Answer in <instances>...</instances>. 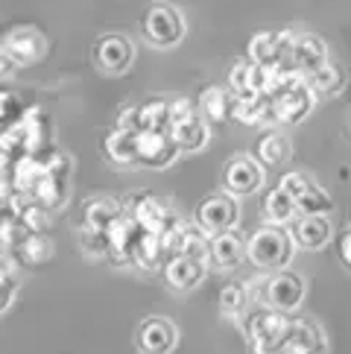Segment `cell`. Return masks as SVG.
Returning a JSON list of instances; mask_svg holds the SVG:
<instances>
[{
  "label": "cell",
  "mask_w": 351,
  "mask_h": 354,
  "mask_svg": "<svg viewBox=\"0 0 351 354\" xmlns=\"http://www.w3.org/2000/svg\"><path fill=\"white\" fill-rule=\"evenodd\" d=\"M44 35L32 27H23V30H15L6 39V56L12 62H18V65H32V62H39L44 56Z\"/></svg>",
  "instance_id": "cell-13"
},
{
  "label": "cell",
  "mask_w": 351,
  "mask_h": 354,
  "mask_svg": "<svg viewBox=\"0 0 351 354\" xmlns=\"http://www.w3.org/2000/svg\"><path fill=\"white\" fill-rule=\"evenodd\" d=\"M12 296H15V284L6 281V278H0V313H3V310L9 308Z\"/></svg>",
  "instance_id": "cell-28"
},
{
  "label": "cell",
  "mask_w": 351,
  "mask_h": 354,
  "mask_svg": "<svg viewBox=\"0 0 351 354\" xmlns=\"http://www.w3.org/2000/svg\"><path fill=\"white\" fill-rule=\"evenodd\" d=\"M222 185H225V191H229L231 196H249V194H255L258 187L263 185L260 164L255 158H249V156L231 158L229 167H225V173H222Z\"/></svg>",
  "instance_id": "cell-7"
},
{
  "label": "cell",
  "mask_w": 351,
  "mask_h": 354,
  "mask_svg": "<svg viewBox=\"0 0 351 354\" xmlns=\"http://www.w3.org/2000/svg\"><path fill=\"white\" fill-rule=\"evenodd\" d=\"M331 234H334L331 220L325 214H310V217H302L296 223L293 243L302 249H322L331 240Z\"/></svg>",
  "instance_id": "cell-15"
},
{
  "label": "cell",
  "mask_w": 351,
  "mask_h": 354,
  "mask_svg": "<svg viewBox=\"0 0 351 354\" xmlns=\"http://www.w3.org/2000/svg\"><path fill=\"white\" fill-rule=\"evenodd\" d=\"M310 185H313V182L307 179L305 173H287L284 179L278 182V187H281V191H287V194H290L293 199H298V196H302V194L307 191Z\"/></svg>",
  "instance_id": "cell-25"
},
{
  "label": "cell",
  "mask_w": 351,
  "mask_h": 354,
  "mask_svg": "<svg viewBox=\"0 0 351 354\" xmlns=\"http://www.w3.org/2000/svg\"><path fill=\"white\" fill-rule=\"evenodd\" d=\"M246 258L255 263L258 270H284L293 258V237L284 232L281 225H260V229L249 237L246 243Z\"/></svg>",
  "instance_id": "cell-1"
},
{
  "label": "cell",
  "mask_w": 351,
  "mask_h": 354,
  "mask_svg": "<svg viewBox=\"0 0 351 354\" xmlns=\"http://www.w3.org/2000/svg\"><path fill=\"white\" fill-rule=\"evenodd\" d=\"M85 225H88V232H108L111 225H115L120 220V205L115 199H91L88 202V208H85Z\"/></svg>",
  "instance_id": "cell-17"
},
{
  "label": "cell",
  "mask_w": 351,
  "mask_h": 354,
  "mask_svg": "<svg viewBox=\"0 0 351 354\" xmlns=\"http://www.w3.org/2000/svg\"><path fill=\"white\" fill-rule=\"evenodd\" d=\"M117 129L141 132V109H137V106H132V109H123V111H120V120H117Z\"/></svg>",
  "instance_id": "cell-27"
},
{
  "label": "cell",
  "mask_w": 351,
  "mask_h": 354,
  "mask_svg": "<svg viewBox=\"0 0 351 354\" xmlns=\"http://www.w3.org/2000/svg\"><path fill=\"white\" fill-rule=\"evenodd\" d=\"M91 59H94V68L99 73L120 77V73H126L129 65L135 62V44L129 39H123V35H103V39L94 41Z\"/></svg>",
  "instance_id": "cell-3"
},
{
  "label": "cell",
  "mask_w": 351,
  "mask_h": 354,
  "mask_svg": "<svg viewBox=\"0 0 351 354\" xmlns=\"http://www.w3.org/2000/svg\"><path fill=\"white\" fill-rule=\"evenodd\" d=\"M208 123L196 115H187L182 120H173L170 126V138L176 141V147L182 149V153H196V149H202L208 144Z\"/></svg>",
  "instance_id": "cell-14"
},
{
  "label": "cell",
  "mask_w": 351,
  "mask_h": 354,
  "mask_svg": "<svg viewBox=\"0 0 351 354\" xmlns=\"http://www.w3.org/2000/svg\"><path fill=\"white\" fill-rule=\"evenodd\" d=\"M340 258L351 267V232L343 234V240H340Z\"/></svg>",
  "instance_id": "cell-30"
},
{
  "label": "cell",
  "mask_w": 351,
  "mask_h": 354,
  "mask_svg": "<svg viewBox=\"0 0 351 354\" xmlns=\"http://www.w3.org/2000/svg\"><path fill=\"white\" fill-rule=\"evenodd\" d=\"M296 208L302 217H310V214H328L331 211V196L322 191V187L316 185H310L307 191L296 199Z\"/></svg>",
  "instance_id": "cell-24"
},
{
  "label": "cell",
  "mask_w": 351,
  "mask_h": 354,
  "mask_svg": "<svg viewBox=\"0 0 351 354\" xmlns=\"http://www.w3.org/2000/svg\"><path fill=\"white\" fill-rule=\"evenodd\" d=\"M302 299H305V278L298 272L278 270L267 284H263V301L278 313L296 310L302 305Z\"/></svg>",
  "instance_id": "cell-4"
},
{
  "label": "cell",
  "mask_w": 351,
  "mask_h": 354,
  "mask_svg": "<svg viewBox=\"0 0 351 354\" xmlns=\"http://www.w3.org/2000/svg\"><path fill=\"white\" fill-rule=\"evenodd\" d=\"M290 156H293V147H290V141H287L281 132H267L258 141V158H260V164L278 167V164H284Z\"/></svg>",
  "instance_id": "cell-21"
},
{
  "label": "cell",
  "mask_w": 351,
  "mask_h": 354,
  "mask_svg": "<svg viewBox=\"0 0 351 354\" xmlns=\"http://www.w3.org/2000/svg\"><path fill=\"white\" fill-rule=\"evenodd\" d=\"M205 275V267H202V258L196 255H187V252H179V255H173L164 267V278L173 290H193L199 281H202Z\"/></svg>",
  "instance_id": "cell-12"
},
{
  "label": "cell",
  "mask_w": 351,
  "mask_h": 354,
  "mask_svg": "<svg viewBox=\"0 0 351 354\" xmlns=\"http://www.w3.org/2000/svg\"><path fill=\"white\" fill-rule=\"evenodd\" d=\"M27 252H30V255H35V252H39V255H41V261H44V258L50 255V246H47V240H44V237H39V234H35V237H30Z\"/></svg>",
  "instance_id": "cell-29"
},
{
  "label": "cell",
  "mask_w": 351,
  "mask_h": 354,
  "mask_svg": "<svg viewBox=\"0 0 351 354\" xmlns=\"http://www.w3.org/2000/svg\"><path fill=\"white\" fill-rule=\"evenodd\" d=\"M208 255H211V261H214L220 270H234L237 263L243 261V255H246V243L240 240V234H234V232L211 234Z\"/></svg>",
  "instance_id": "cell-16"
},
{
  "label": "cell",
  "mask_w": 351,
  "mask_h": 354,
  "mask_svg": "<svg viewBox=\"0 0 351 354\" xmlns=\"http://www.w3.org/2000/svg\"><path fill=\"white\" fill-rule=\"evenodd\" d=\"M137 109H141V132H170L173 115L167 100H149Z\"/></svg>",
  "instance_id": "cell-22"
},
{
  "label": "cell",
  "mask_w": 351,
  "mask_h": 354,
  "mask_svg": "<svg viewBox=\"0 0 351 354\" xmlns=\"http://www.w3.org/2000/svg\"><path fill=\"white\" fill-rule=\"evenodd\" d=\"M296 214H298L296 199L287 191H281V187H275V191H269L263 196V217H267V223L284 225V223H290Z\"/></svg>",
  "instance_id": "cell-19"
},
{
  "label": "cell",
  "mask_w": 351,
  "mask_h": 354,
  "mask_svg": "<svg viewBox=\"0 0 351 354\" xmlns=\"http://www.w3.org/2000/svg\"><path fill=\"white\" fill-rule=\"evenodd\" d=\"M293 44V35L287 30H269V32H258L252 41H249V62H255V65H278V62H284L287 50H290Z\"/></svg>",
  "instance_id": "cell-9"
},
{
  "label": "cell",
  "mask_w": 351,
  "mask_h": 354,
  "mask_svg": "<svg viewBox=\"0 0 351 354\" xmlns=\"http://www.w3.org/2000/svg\"><path fill=\"white\" fill-rule=\"evenodd\" d=\"M325 62H328V47L319 35H298L293 39L290 50H287L284 56V65L290 73H298V77H310L313 71H319Z\"/></svg>",
  "instance_id": "cell-6"
},
{
  "label": "cell",
  "mask_w": 351,
  "mask_h": 354,
  "mask_svg": "<svg viewBox=\"0 0 351 354\" xmlns=\"http://www.w3.org/2000/svg\"><path fill=\"white\" fill-rule=\"evenodd\" d=\"M313 106V94L307 85H287L284 91L275 94V100L269 103V111L281 123H298Z\"/></svg>",
  "instance_id": "cell-10"
},
{
  "label": "cell",
  "mask_w": 351,
  "mask_h": 354,
  "mask_svg": "<svg viewBox=\"0 0 351 354\" xmlns=\"http://www.w3.org/2000/svg\"><path fill=\"white\" fill-rule=\"evenodd\" d=\"M176 346V328L164 316L144 319L137 328V348L141 354H170Z\"/></svg>",
  "instance_id": "cell-11"
},
{
  "label": "cell",
  "mask_w": 351,
  "mask_h": 354,
  "mask_svg": "<svg viewBox=\"0 0 351 354\" xmlns=\"http://www.w3.org/2000/svg\"><path fill=\"white\" fill-rule=\"evenodd\" d=\"M237 220H240V208L229 194H214L208 196L202 205L196 208V223L205 234H222L234 232Z\"/></svg>",
  "instance_id": "cell-5"
},
{
  "label": "cell",
  "mask_w": 351,
  "mask_h": 354,
  "mask_svg": "<svg viewBox=\"0 0 351 354\" xmlns=\"http://www.w3.org/2000/svg\"><path fill=\"white\" fill-rule=\"evenodd\" d=\"M184 30H187L184 15L170 3H153L141 18V32H144L146 44H153L158 50L176 47L184 39Z\"/></svg>",
  "instance_id": "cell-2"
},
{
  "label": "cell",
  "mask_w": 351,
  "mask_h": 354,
  "mask_svg": "<svg viewBox=\"0 0 351 354\" xmlns=\"http://www.w3.org/2000/svg\"><path fill=\"white\" fill-rule=\"evenodd\" d=\"M106 156L117 164H137V132L115 129L106 135Z\"/></svg>",
  "instance_id": "cell-18"
},
{
  "label": "cell",
  "mask_w": 351,
  "mask_h": 354,
  "mask_svg": "<svg viewBox=\"0 0 351 354\" xmlns=\"http://www.w3.org/2000/svg\"><path fill=\"white\" fill-rule=\"evenodd\" d=\"M199 109H202V118H208L211 123H222V120H229L234 115V100H231L229 91H222V88L214 85L202 94Z\"/></svg>",
  "instance_id": "cell-20"
},
{
  "label": "cell",
  "mask_w": 351,
  "mask_h": 354,
  "mask_svg": "<svg viewBox=\"0 0 351 354\" xmlns=\"http://www.w3.org/2000/svg\"><path fill=\"white\" fill-rule=\"evenodd\" d=\"M182 149L176 147L170 132H137V164L146 167H167Z\"/></svg>",
  "instance_id": "cell-8"
},
{
  "label": "cell",
  "mask_w": 351,
  "mask_h": 354,
  "mask_svg": "<svg viewBox=\"0 0 351 354\" xmlns=\"http://www.w3.org/2000/svg\"><path fill=\"white\" fill-rule=\"evenodd\" d=\"M307 80V88H310V94H322V97H328V94H334L336 88H343V82H345V71L343 68H336V65H325L319 68V71H313L310 77H305Z\"/></svg>",
  "instance_id": "cell-23"
},
{
  "label": "cell",
  "mask_w": 351,
  "mask_h": 354,
  "mask_svg": "<svg viewBox=\"0 0 351 354\" xmlns=\"http://www.w3.org/2000/svg\"><path fill=\"white\" fill-rule=\"evenodd\" d=\"M220 305H222V310H229V313L240 310V305H243V290L240 287H225L222 293H220Z\"/></svg>",
  "instance_id": "cell-26"
}]
</instances>
